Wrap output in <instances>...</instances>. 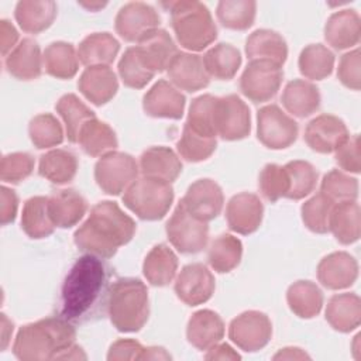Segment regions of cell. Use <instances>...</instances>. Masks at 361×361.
Masks as SVG:
<instances>
[{"mask_svg":"<svg viewBox=\"0 0 361 361\" xmlns=\"http://www.w3.org/2000/svg\"><path fill=\"white\" fill-rule=\"evenodd\" d=\"M107 268L102 258L83 255L72 265L61 290V317L71 323L89 319L104 302Z\"/></svg>","mask_w":361,"mask_h":361,"instance_id":"1","label":"cell"},{"mask_svg":"<svg viewBox=\"0 0 361 361\" xmlns=\"http://www.w3.org/2000/svg\"><path fill=\"white\" fill-rule=\"evenodd\" d=\"M137 230L135 221L116 202L96 203L87 220L75 231L76 247L99 258H111L118 247L131 241Z\"/></svg>","mask_w":361,"mask_h":361,"instance_id":"2","label":"cell"},{"mask_svg":"<svg viewBox=\"0 0 361 361\" xmlns=\"http://www.w3.org/2000/svg\"><path fill=\"white\" fill-rule=\"evenodd\" d=\"M76 330L63 317H45L23 326L14 340L13 353L21 361L56 360L75 344Z\"/></svg>","mask_w":361,"mask_h":361,"instance_id":"3","label":"cell"},{"mask_svg":"<svg viewBox=\"0 0 361 361\" xmlns=\"http://www.w3.org/2000/svg\"><path fill=\"white\" fill-rule=\"evenodd\" d=\"M107 313L111 324L118 331H140L149 316V299L145 283L137 278L117 279L107 293Z\"/></svg>","mask_w":361,"mask_h":361,"instance_id":"4","label":"cell"},{"mask_svg":"<svg viewBox=\"0 0 361 361\" xmlns=\"http://www.w3.org/2000/svg\"><path fill=\"white\" fill-rule=\"evenodd\" d=\"M169 11L176 41L185 49L202 51L216 39L217 27L203 3L172 1Z\"/></svg>","mask_w":361,"mask_h":361,"instance_id":"5","label":"cell"},{"mask_svg":"<svg viewBox=\"0 0 361 361\" xmlns=\"http://www.w3.org/2000/svg\"><path fill=\"white\" fill-rule=\"evenodd\" d=\"M123 203L141 220H161L173 203V189L171 183L164 180L147 176L137 178L126 189Z\"/></svg>","mask_w":361,"mask_h":361,"instance_id":"6","label":"cell"},{"mask_svg":"<svg viewBox=\"0 0 361 361\" xmlns=\"http://www.w3.org/2000/svg\"><path fill=\"white\" fill-rule=\"evenodd\" d=\"M166 237L180 254H197L209 241V226L190 214L179 202L166 223Z\"/></svg>","mask_w":361,"mask_h":361,"instance_id":"7","label":"cell"},{"mask_svg":"<svg viewBox=\"0 0 361 361\" xmlns=\"http://www.w3.org/2000/svg\"><path fill=\"white\" fill-rule=\"evenodd\" d=\"M138 164L134 157L111 151L99 158L94 165V180L107 195H120L137 179Z\"/></svg>","mask_w":361,"mask_h":361,"instance_id":"8","label":"cell"},{"mask_svg":"<svg viewBox=\"0 0 361 361\" xmlns=\"http://www.w3.org/2000/svg\"><path fill=\"white\" fill-rule=\"evenodd\" d=\"M299 134L298 123L276 104H268L257 113V137L269 149L290 147Z\"/></svg>","mask_w":361,"mask_h":361,"instance_id":"9","label":"cell"},{"mask_svg":"<svg viewBox=\"0 0 361 361\" xmlns=\"http://www.w3.org/2000/svg\"><path fill=\"white\" fill-rule=\"evenodd\" d=\"M282 66L269 61H250L240 78L241 93L254 103L275 97L282 83Z\"/></svg>","mask_w":361,"mask_h":361,"instance_id":"10","label":"cell"},{"mask_svg":"<svg viewBox=\"0 0 361 361\" xmlns=\"http://www.w3.org/2000/svg\"><path fill=\"white\" fill-rule=\"evenodd\" d=\"M228 337L240 350L255 353L269 343L272 337V323L265 313L247 310L231 320Z\"/></svg>","mask_w":361,"mask_h":361,"instance_id":"11","label":"cell"},{"mask_svg":"<svg viewBox=\"0 0 361 361\" xmlns=\"http://www.w3.org/2000/svg\"><path fill=\"white\" fill-rule=\"evenodd\" d=\"M214 127L217 135L226 141L245 138L251 131L248 106L237 94L217 97L214 106Z\"/></svg>","mask_w":361,"mask_h":361,"instance_id":"12","label":"cell"},{"mask_svg":"<svg viewBox=\"0 0 361 361\" xmlns=\"http://www.w3.org/2000/svg\"><path fill=\"white\" fill-rule=\"evenodd\" d=\"M158 11L142 1L124 4L114 20L116 32L127 42H140L144 37L159 27Z\"/></svg>","mask_w":361,"mask_h":361,"instance_id":"13","label":"cell"},{"mask_svg":"<svg viewBox=\"0 0 361 361\" xmlns=\"http://www.w3.org/2000/svg\"><path fill=\"white\" fill-rule=\"evenodd\" d=\"M216 282L209 268L200 262L185 265L175 279V293L188 306L207 302L214 293Z\"/></svg>","mask_w":361,"mask_h":361,"instance_id":"14","label":"cell"},{"mask_svg":"<svg viewBox=\"0 0 361 361\" xmlns=\"http://www.w3.org/2000/svg\"><path fill=\"white\" fill-rule=\"evenodd\" d=\"M350 137L345 123L333 114H320L305 128L307 147L319 154H331Z\"/></svg>","mask_w":361,"mask_h":361,"instance_id":"15","label":"cell"},{"mask_svg":"<svg viewBox=\"0 0 361 361\" xmlns=\"http://www.w3.org/2000/svg\"><path fill=\"white\" fill-rule=\"evenodd\" d=\"M180 203L195 217L203 221H210L220 214L224 196L217 182L203 178L197 179L188 188L185 196L180 199Z\"/></svg>","mask_w":361,"mask_h":361,"instance_id":"16","label":"cell"},{"mask_svg":"<svg viewBox=\"0 0 361 361\" xmlns=\"http://www.w3.org/2000/svg\"><path fill=\"white\" fill-rule=\"evenodd\" d=\"M264 206L254 193L241 192L234 195L226 207L228 228L237 234L248 235L258 230L262 221Z\"/></svg>","mask_w":361,"mask_h":361,"instance_id":"17","label":"cell"},{"mask_svg":"<svg viewBox=\"0 0 361 361\" xmlns=\"http://www.w3.org/2000/svg\"><path fill=\"white\" fill-rule=\"evenodd\" d=\"M185 96L168 80H158L142 97V109L154 118L179 120L185 111Z\"/></svg>","mask_w":361,"mask_h":361,"instance_id":"18","label":"cell"},{"mask_svg":"<svg viewBox=\"0 0 361 361\" xmlns=\"http://www.w3.org/2000/svg\"><path fill=\"white\" fill-rule=\"evenodd\" d=\"M358 276V264L345 251H336L326 255L317 265L319 282L331 290L350 288Z\"/></svg>","mask_w":361,"mask_h":361,"instance_id":"19","label":"cell"},{"mask_svg":"<svg viewBox=\"0 0 361 361\" xmlns=\"http://www.w3.org/2000/svg\"><path fill=\"white\" fill-rule=\"evenodd\" d=\"M166 72L168 78L178 89L189 93L204 89L210 82V76L203 65V58L192 52H178Z\"/></svg>","mask_w":361,"mask_h":361,"instance_id":"20","label":"cell"},{"mask_svg":"<svg viewBox=\"0 0 361 361\" xmlns=\"http://www.w3.org/2000/svg\"><path fill=\"white\" fill-rule=\"evenodd\" d=\"M78 89L90 103L103 106L116 96L118 80L109 66H89L82 72L78 80Z\"/></svg>","mask_w":361,"mask_h":361,"instance_id":"21","label":"cell"},{"mask_svg":"<svg viewBox=\"0 0 361 361\" xmlns=\"http://www.w3.org/2000/svg\"><path fill=\"white\" fill-rule=\"evenodd\" d=\"M361 20L355 10L345 8L333 13L324 25V39L334 49L343 51L360 42Z\"/></svg>","mask_w":361,"mask_h":361,"instance_id":"22","label":"cell"},{"mask_svg":"<svg viewBox=\"0 0 361 361\" xmlns=\"http://www.w3.org/2000/svg\"><path fill=\"white\" fill-rule=\"evenodd\" d=\"M142 62L154 73L164 72L168 69L172 59L179 52L171 35L161 28L154 30L147 37H144L138 45H135Z\"/></svg>","mask_w":361,"mask_h":361,"instance_id":"23","label":"cell"},{"mask_svg":"<svg viewBox=\"0 0 361 361\" xmlns=\"http://www.w3.org/2000/svg\"><path fill=\"white\" fill-rule=\"evenodd\" d=\"M86 210L85 197L75 189H61L48 197V212L55 227L69 228L76 226Z\"/></svg>","mask_w":361,"mask_h":361,"instance_id":"24","label":"cell"},{"mask_svg":"<svg viewBox=\"0 0 361 361\" xmlns=\"http://www.w3.org/2000/svg\"><path fill=\"white\" fill-rule=\"evenodd\" d=\"M224 336L223 319L210 309L193 313L186 326L188 341L197 350H209L220 343Z\"/></svg>","mask_w":361,"mask_h":361,"instance_id":"25","label":"cell"},{"mask_svg":"<svg viewBox=\"0 0 361 361\" xmlns=\"http://www.w3.org/2000/svg\"><path fill=\"white\" fill-rule=\"evenodd\" d=\"M142 176L172 183L182 172L179 157L168 147L158 145L145 149L140 157Z\"/></svg>","mask_w":361,"mask_h":361,"instance_id":"26","label":"cell"},{"mask_svg":"<svg viewBox=\"0 0 361 361\" xmlns=\"http://www.w3.org/2000/svg\"><path fill=\"white\" fill-rule=\"evenodd\" d=\"M42 56L39 45L32 38H23L6 56L7 72L18 80L37 79L42 72Z\"/></svg>","mask_w":361,"mask_h":361,"instance_id":"27","label":"cell"},{"mask_svg":"<svg viewBox=\"0 0 361 361\" xmlns=\"http://www.w3.org/2000/svg\"><path fill=\"white\" fill-rule=\"evenodd\" d=\"M245 54L250 61H269L282 66L288 58V45L279 32L261 28L247 38Z\"/></svg>","mask_w":361,"mask_h":361,"instance_id":"28","label":"cell"},{"mask_svg":"<svg viewBox=\"0 0 361 361\" xmlns=\"http://www.w3.org/2000/svg\"><path fill=\"white\" fill-rule=\"evenodd\" d=\"M282 106L295 117L305 118L320 107V92L316 85L303 79H293L286 83L282 96Z\"/></svg>","mask_w":361,"mask_h":361,"instance_id":"29","label":"cell"},{"mask_svg":"<svg viewBox=\"0 0 361 361\" xmlns=\"http://www.w3.org/2000/svg\"><path fill=\"white\" fill-rule=\"evenodd\" d=\"M327 323L340 333H350L361 323V300L355 293H338L330 298L326 307Z\"/></svg>","mask_w":361,"mask_h":361,"instance_id":"30","label":"cell"},{"mask_svg":"<svg viewBox=\"0 0 361 361\" xmlns=\"http://www.w3.org/2000/svg\"><path fill=\"white\" fill-rule=\"evenodd\" d=\"M120 51V42L110 32H93L82 39L78 58L85 66H109Z\"/></svg>","mask_w":361,"mask_h":361,"instance_id":"31","label":"cell"},{"mask_svg":"<svg viewBox=\"0 0 361 361\" xmlns=\"http://www.w3.org/2000/svg\"><path fill=\"white\" fill-rule=\"evenodd\" d=\"M20 28L28 34H39L49 28L56 17V3L51 0H23L14 11Z\"/></svg>","mask_w":361,"mask_h":361,"instance_id":"32","label":"cell"},{"mask_svg":"<svg viewBox=\"0 0 361 361\" xmlns=\"http://www.w3.org/2000/svg\"><path fill=\"white\" fill-rule=\"evenodd\" d=\"M178 271V257L166 244H157L147 254L142 264L145 279L154 286L169 285Z\"/></svg>","mask_w":361,"mask_h":361,"instance_id":"33","label":"cell"},{"mask_svg":"<svg viewBox=\"0 0 361 361\" xmlns=\"http://www.w3.org/2000/svg\"><path fill=\"white\" fill-rule=\"evenodd\" d=\"M360 228V206L355 200L341 202L333 206L329 220V231L333 233L340 244L348 245L358 241Z\"/></svg>","mask_w":361,"mask_h":361,"instance_id":"34","label":"cell"},{"mask_svg":"<svg viewBox=\"0 0 361 361\" xmlns=\"http://www.w3.org/2000/svg\"><path fill=\"white\" fill-rule=\"evenodd\" d=\"M78 142L82 151L90 157H103L104 154L114 151L118 145L114 130L96 117L83 124Z\"/></svg>","mask_w":361,"mask_h":361,"instance_id":"35","label":"cell"},{"mask_svg":"<svg viewBox=\"0 0 361 361\" xmlns=\"http://www.w3.org/2000/svg\"><path fill=\"white\" fill-rule=\"evenodd\" d=\"M78 172V158L62 148L51 149L39 157L38 173L55 185L69 183Z\"/></svg>","mask_w":361,"mask_h":361,"instance_id":"36","label":"cell"},{"mask_svg":"<svg viewBox=\"0 0 361 361\" xmlns=\"http://www.w3.org/2000/svg\"><path fill=\"white\" fill-rule=\"evenodd\" d=\"M286 302L298 317L312 319L323 307V292L312 281H296L286 290Z\"/></svg>","mask_w":361,"mask_h":361,"instance_id":"37","label":"cell"},{"mask_svg":"<svg viewBox=\"0 0 361 361\" xmlns=\"http://www.w3.org/2000/svg\"><path fill=\"white\" fill-rule=\"evenodd\" d=\"M45 72L56 79H72L79 68L75 47L65 41L51 42L42 55Z\"/></svg>","mask_w":361,"mask_h":361,"instance_id":"38","label":"cell"},{"mask_svg":"<svg viewBox=\"0 0 361 361\" xmlns=\"http://www.w3.org/2000/svg\"><path fill=\"white\" fill-rule=\"evenodd\" d=\"M21 228L30 238L34 240L45 238L54 233L55 224L52 223L48 212V197L34 196L24 203L21 213Z\"/></svg>","mask_w":361,"mask_h":361,"instance_id":"39","label":"cell"},{"mask_svg":"<svg viewBox=\"0 0 361 361\" xmlns=\"http://www.w3.org/2000/svg\"><path fill=\"white\" fill-rule=\"evenodd\" d=\"M203 65L210 78L230 80L235 76L241 65V54L231 44L220 42L204 54Z\"/></svg>","mask_w":361,"mask_h":361,"instance_id":"40","label":"cell"},{"mask_svg":"<svg viewBox=\"0 0 361 361\" xmlns=\"http://www.w3.org/2000/svg\"><path fill=\"white\" fill-rule=\"evenodd\" d=\"M56 113L65 124V131L69 142H78L80 128L86 121L94 118L96 114L76 94L66 93L55 104Z\"/></svg>","mask_w":361,"mask_h":361,"instance_id":"41","label":"cell"},{"mask_svg":"<svg viewBox=\"0 0 361 361\" xmlns=\"http://www.w3.org/2000/svg\"><path fill=\"white\" fill-rule=\"evenodd\" d=\"M243 244L231 234H220L216 237L207 251V261L210 267L219 274L233 271L241 261Z\"/></svg>","mask_w":361,"mask_h":361,"instance_id":"42","label":"cell"},{"mask_svg":"<svg viewBox=\"0 0 361 361\" xmlns=\"http://www.w3.org/2000/svg\"><path fill=\"white\" fill-rule=\"evenodd\" d=\"M299 72L310 80H323L331 75L334 54L323 44H310L299 55Z\"/></svg>","mask_w":361,"mask_h":361,"instance_id":"43","label":"cell"},{"mask_svg":"<svg viewBox=\"0 0 361 361\" xmlns=\"http://www.w3.org/2000/svg\"><path fill=\"white\" fill-rule=\"evenodd\" d=\"M255 13L257 3L251 0H223L216 8L220 24L234 31L248 30L254 24Z\"/></svg>","mask_w":361,"mask_h":361,"instance_id":"44","label":"cell"},{"mask_svg":"<svg viewBox=\"0 0 361 361\" xmlns=\"http://www.w3.org/2000/svg\"><path fill=\"white\" fill-rule=\"evenodd\" d=\"M283 168L289 180V190L286 193L288 199L300 200L314 190L319 172L310 162L296 159L288 162Z\"/></svg>","mask_w":361,"mask_h":361,"instance_id":"45","label":"cell"},{"mask_svg":"<svg viewBox=\"0 0 361 361\" xmlns=\"http://www.w3.org/2000/svg\"><path fill=\"white\" fill-rule=\"evenodd\" d=\"M30 140L38 149L52 148L63 141V128L58 118L49 113H42L31 118L28 124Z\"/></svg>","mask_w":361,"mask_h":361,"instance_id":"46","label":"cell"},{"mask_svg":"<svg viewBox=\"0 0 361 361\" xmlns=\"http://www.w3.org/2000/svg\"><path fill=\"white\" fill-rule=\"evenodd\" d=\"M216 147H217L216 137L199 134L188 126H183L182 135L176 142V149L179 155L189 162L206 161L216 151Z\"/></svg>","mask_w":361,"mask_h":361,"instance_id":"47","label":"cell"},{"mask_svg":"<svg viewBox=\"0 0 361 361\" xmlns=\"http://www.w3.org/2000/svg\"><path fill=\"white\" fill-rule=\"evenodd\" d=\"M117 68L121 82L131 89H142L155 75L142 62L137 47H130L126 49Z\"/></svg>","mask_w":361,"mask_h":361,"instance_id":"48","label":"cell"},{"mask_svg":"<svg viewBox=\"0 0 361 361\" xmlns=\"http://www.w3.org/2000/svg\"><path fill=\"white\" fill-rule=\"evenodd\" d=\"M216 100H217V96H213V94H202L193 99L189 107L185 126L190 127L193 131L199 134L217 137L216 127H214Z\"/></svg>","mask_w":361,"mask_h":361,"instance_id":"49","label":"cell"},{"mask_svg":"<svg viewBox=\"0 0 361 361\" xmlns=\"http://www.w3.org/2000/svg\"><path fill=\"white\" fill-rule=\"evenodd\" d=\"M320 193L329 197L334 204L353 202L358 196V180L338 169H333L323 176Z\"/></svg>","mask_w":361,"mask_h":361,"instance_id":"50","label":"cell"},{"mask_svg":"<svg viewBox=\"0 0 361 361\" xmlns=\"http://www.w3.org/2000/svg\"><path fill=\"white\" fill-rule=\"evenodd\" d=\"M334 203L323 193H317L306 200L300 207L302 221L313 233L324 234L329 231V220Z\"/></svg>","mask_w":361,"mask_h":361,"instance_id":"51","label":"cell"},{"mask_svg":"<svg viewBox=\"0 0 361 361\" xmlns=\"http://www.w3.org/2000/svg\"><path fill=\"white\" fill-rule=\"evenodd\" d=\"M258 186L262 196L272 203L281 197H286L289 180L285 168L276 164H267L259 173Z\"/></svg>","mask_w":361,"mask_h":361,"instance_id":"52","label":"cell"},{"mask_svg":"<svg viewBox=\"0 0 361 361\" xmlns=\"http://www.w3.org/2000/svg\"><path fill=\"white\" fill-rule=\"evenodd\" d=\"M35 161L28 152H11L1 158L0 178L6 183H20L34 171Z\"/></svg>","mask_w":361,"mask_h":361,"instance_id":"53","label":"cell"},{"mask_svg":"<svg viewBox=\"0 0 361 361\" xmlns=\"http://www.w3.org/2000/svg\"><path fill=\"white\" fill-rule=\"evenodd\" d=\"M360 49L355 48L340 58L337 68L338 80L351 90H360L361 75H360Z\"/></svg>","mask_w":361,"mask_h":361,"instance_id":"54","label":"cell"},{"mask_svg":"<svg viewBox=\"0 0 361 361\" xmlns=\"http://www.w3.org/2000/svg\"><path fill=\"white\" fill-rule=\"evenodd\" d=\"M337 165L351 173H360L361 158H360V137L357 134L350 135L345 142H343L336 149Z\"/></svg>","mask_w":361,"mask_h":361,"instance_id":"55","label":"cell"},{"mask_svg":"<svg viewBox=\"0 0 361 361\" xmlns=\"http://www.w3.org/2000/svg\"><path fill=\"white\" fill-rule=\"evenodd\" d=\"M144 347L133 338H120L114 341L107 353L109 361H123V360H141Z\"/></svg>","mask_w":361,"mask_h":361,"instance_id":"56","label":"cell"},{"mask_svg":"<svg viewBox=\"0 0 361 361\" xmlns=\"http://www.w3.org/2000/svg\"><path fill=\"white\" fill-rule=\"evenodd\" d=\"M0 223L3 226L13 223L17 216L18 209V197L16 192L7 186H1L0 189Z\"/></svg>","mask_w":361,"mask_h":361,"instance_id":"57","label":"cell"},{"mask_svg":"<svg viewBox=\"0 0 361 361\" xmlns=\"http://www.w3.org/2000/svg\"><path fill=\"white\" fill-rule=\"evenodd\" d=\"M18 41V32L14 28V25L8 20H1L0 21V47H1V54L4 56L8 55L17 45Z\"/></svg>","mask_w":361,"mask_h":361,"instance_id":"58","label":"cell"},{"mask_svg":"<svg viewBox=\"0 0 361 361\" xmlns=\"http://www.w3.org/2000/svg\"><path fill=\"white\" fill-rule=\"evenodd\" d=\"M206 360H240V354L226 343H217L207 350Z\"/></svg>","mask_w":361,"mask_h":361,"instance_id":"59","label":"cell"},{"mask_svg":"<svg viewBox=\"0 0 361 361\" xmlns=\"http://www.w3.org/2000/svg\"><path fill=\"white\" fill-rule=\"evenodd\" d=\"M303 358H310V357L302 348H298V347L281 348L274 355V360H303Z\"/></svg>","mask_w":361,"mask_h":361,"instance_id":"60","label":"cell"},{"mask_svg":"<svg viewBox=\"0 0 361 361\" xmlns=\"http://www.w3.org/2000/svg\"><path fill=\"white\" fill-rule=\"evenodd\" d=\"M141 360H171V354L162 347H144Z\"/></svg>","mask_w":361,"mask_h":361,"instance_id":"61","label":"cell"},{"mask_svg":"<svg viewBox=\"0 0 361 361\" xmlns=\"http://www.w3.org/2000/svg\"><path fill=\"white\" fill-rule=\"evenodd\" d=\"M86 360V354L83 353V350L76 345V344H72L69 348H66L65 351H62L56 360Z\"/></svg>","mask_w":361,"mask_h":361,"instance_id":"62","label":"cell"},{"mask_svg":"<svg viewBox=\"0 0 361 361\" xmlns=\"http://www.w3.org/2000/svg\"><path fill=\"white\" fill-rule=\"evenodd\" d=\"M1 326H3V350H4L8 343L7 331H13V323L7 319V316L4 313H1Z\"/></svg>","mask_w":361,"mask_h":361,"instance_id":"63","label":"cell"}]
</instances>
